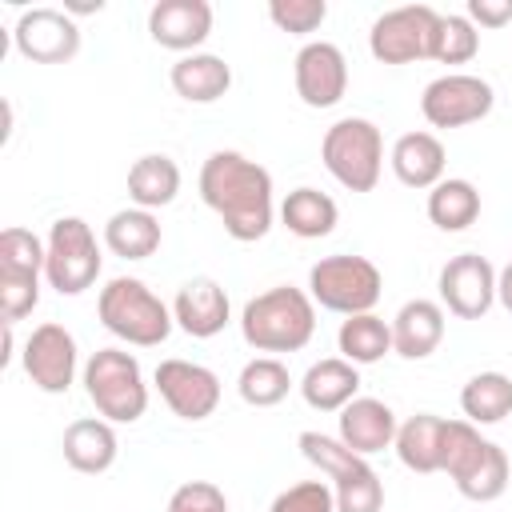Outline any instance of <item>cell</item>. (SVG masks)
<instances>
[{"label": "cell", "mask_w": 512, "mask_h": 512, "mask_svg": "<svg viewBox=\"0 0 512 512\" xmlns=\"http://www.w3.org/2000/svg\"><path fill=\"white\" fill-rule=\"evenodd\" d=\"M496 268L480 252H460L440 268V308H448L460 320H484L496 304Z\"/></svg>", "instance_id": "14"}, {"label": "cell", "mask_w": 512, "mask_h": 512, "mask_svg": "<svg viewBox=\"0 0 512 512\" xmlns=\"http://www.w3.org/2000/svg\"><path fill=\"white\" fill-rule=\"evenodd\" d=\"M236 392L248 408H272L280 404L288 392H292V376H288V364L280 356H256L240 368V380H236Z\"/></svg>", "instance_id": "33"}, {"label": "cell", "mask_w": 512, "mask_h": 512, "mask_svg": "<svg viewBox=\"0 0 512 512\" xmlns=\"http://www.w3.org/2000/svg\"><path fill=\"white\" fill-rule=\"evenodd\" d=\"M508 480H512L508 452H504L500 444H492V440H484V444L472 452V460L452 476L456 492H460L464 500H476V504L500 500V496H504V488H508Z\"/></svg>", "instance_id": "27"}, {"label": "cell", "mask_w": 512, "mask_h": 512, "mask_svg": "<svg viewBox=\"0 0 512 512\" xmlns=\"http://www.w3.org/2000/svg\"><path fill=\"white\" fill-rule=\"evenodd\" d=\"M396 428H400V420H396V412H392L384 400H376V396H356V400L340 412V432H336V440H340L344 448H352L356 456H376V452H384V448L396 444Z\"/></svg>", "instance_id": "19"}, {"label": "cell", "mask_w": 512, "mask_h": 512, "mask_svg": "<svg viewBox=\"0 0 512 512\" xmlns=\"http://www.w3.org/2000/svg\"><path fill=\"white\" fill-rule=\"evenodd\" d=\"M480 216V192L464 176H448L428 192V220L440 232H464Z\"/></svg>", "instance_id": "31"}, {"label": "cell", "mask_w": 512, "mask_h": 512, "mask_svg": "<svg viewBox=\"0 0 512 512\" xmlns=\"http://www.w3.org/2000/svg\"><path fill=\"white\" fill-rule=\"evenodd\" d=\"M168 80H172V92L180 100H188V104H216L232 88V68H228L224 56L192 52V56H180L172 64Z\"/></svg>", "instance_id": "24"}, {"label": "cell", "mask_w": 512, "mask_h": 512, "mask_svg": "<svg viewBox=\"0 0 512 512\" xmlns=\"http://www.w3.org/2000/svg\"><path fill=\"white\" fill-rule=\"evenodd\" d=\"M444 340V308L440 300H408L392 320V352L404 360H428Z\"/></svg>", "instance_id": "21"}, {"label": "cell", "mask_w": 512, "mask_h": 512, "mask_svg": "<svg viewBox=\"0 0 512 512\" xmlns=\"http://www.w3.org/2000/svg\"><path fill=\"white\" fill-rule=\"evenodd\" d=\"M444 424L448 420L436 416V412H416L396 428L392 448H396V456L408 472H420V476L440 472V464H444Z\"/></svg>", "instance_id": "25"}, {"label": "cell", "mask_w": 512, "mask_h": 512, "mask_svg": "<svg viewBox=\"0 0 512 512\" xmlns=\"http://www.w3.org/2000/svg\"><path fill=\"white\" fill-rule=\"evenodd\" d=\"M320 160L348 192H372L384 172V136L364 116L336 120L320 140Z\"/></svg>", "instance_id": "6"}, {"label": "cell", "mask_w": 512, "mask_h": 512, "mask_svg": "<svg viewBox=\"0 0 512 512\" xmlns=\"http://www.w3.org/2000/svg\"><path fill=\"white\" fill-rule=\"evenodd\" d=\"M12 44L32 64H68L80 52V24L64 8H24L12 24Z\"/></svg>", "instance_id": "13"}, {"label": "cell", "mask_w": 512, "mask_h": 512, "mask_svg": "<svg viewBox=\"0 0 512 512\" xmlns=\"http://www.w3.org/2000/svg\"><path fill=\"white\" fill-rule=\"evenodd\" d=\"M168 512H228V500L212 480H188L168 496Z\"/></svg>", "instance_id": "38"}, {"label": "cell", "mask_w": 512, "mask_h": 512, "mask_svg": "<svg viewBox=\"0 0 512 512\" xmlns=\"http://www.w3.org/2000/svg\"><path fill=\"white\" fill-rule=\"evenodd\" d=\"M200 200L220 216L224 232L240 244L264 240L276 220L268 168L232 148H220L200 164Z\"/></svg>", "instance_id": "1"}, {"label": "cell", "mask_w": 512, "mask_h": 512, "mask_svg": "<svg viewBox=\"0 0 512 512\" xmlns=\"http://www.w3.org/2000/svg\"><path fill=\"white\" fill-rule=\"evenodd\" d=\"M172 320L176 328H184L192 340H212L224 332V324L232 320V304L228 292L212 280V276H196L188 284H180L176 300H172Z\"/></svg>", "instance_id": "18"}, {"label": "cell", "mask_w": 512, "mask_h": 512, "mask_svg": "<svg viewBox=\"0 0 512 512\" xmlns=\"http://www.w3.org/2000/svg\"><path fill=\"white\" fill-rule=\"evenodd\" d=\"M336 220H340L336 200H332L328 192L312 188V184L292 188V192L284 196V204H280V224H284L292 236H300V240H320V236H328V232L336 228Z\"/></svg>", "instance_id": "28"}, {"label": "cell", "mask_w": 512, "mask_h": 512, "mask_svg": "<svg viewBox=\"0 0 512 512\" xmlns=\"http://www.w3.org/2000/svg\"><path fill=\"white\" fill-rule=\"evenodd\" d=\"M292 80L308 108H332L348 92V60L332 40H308L292 60Z\"/></svg>", "instance_id": "16"}, {"label": "cell", "mask_w": 512, "mask_h": 512, "mask_svg": "<svg viewBox=\"0 0 512 512\" xmlns=\"http://www.w3.org/2000/svg\"><path fill=\"white\" fill-rule=\"evenodd\" d=\"M296 444H300L304 460L328 476V484L336 492V512H380L384 508V480L376 476L368 456H356L336 436H324L312 428L300 432Z\"/></svg>", "instance_id": "4"}, {"label": "cell", "mask_w": 512, "mask_h": 512, "mask_svg": "<svg viewBox=\"0 0 512 512\" xmlns=\"http://www.w3.org/2000/svg\"><path fill=\"white\" fill-rule=\"evenodd\" d=\"M460 412L472 424H500L512 416V376L504 372H476L460 388Z\"/></svg>", "instance_id": "32"}, {"label": "cell", "mask_w": 512, "mask_h": 512, "mask_svg": "<svg viewBox=\"0 0 512 512\" xmlns=\"http://www.w3.org/2000/svg\"><path fill=\"white\" fill-rule=\"evenodd\" d=\"M160 240H164V232H160L156 212L136 208V204L112 212L108 224H104V244L120 260H148L160 248Z\"/></svg>", "instance_id": "26"}, {"label": "cell", "mask_w": 512, "mask_h": 512, "mask_svg": "<svg viewBox=\"0 0 512 512\" xmlns=\"http://www.w3.org/2000/svg\"><path fill=\"white\" fill-rule=\"evenodd\" d=\"M440 24V12L432 4H400L372 20L368 52L380 64H412L432 52V32Z\"/></svg>", "instance_id": "10"}, {"label": "cell", "mask_w": 512, "mask_h": 512, "mask_svg": "<svg viewBox=\"0 0 512 512\" xmlns=\"http://www.w3.org/2000/svg\"><path fill=\"white\" fill-rule=\"evenodd\" d=\"M464 16L476 28H504V24H512V0H468Z\"/></svg>", "instance_id": "39"}, {"label": "cell", "mask_w": 512, "mask_h": 512, "mask_svg": "<svg viewBox=\"0 0 512 512\" xmlns=\"http://www.w3.org/2000/svg\"><path fill=\"white\" fill-rule=\"evenodd\" d=\"M20 364H24V376L48 392V396H60L72 388L76 380V336L48 320V324H36L32 336L24 340V352H20Z\"/></svg>", "instance_id": "15"}, {"label": "cell", "mask_w": 512, "mask_h": 512, "mask_svg": "<svg viewBox=\"0 0 512 512\" xmlns=\"http://www.w3.org/2000/svg\"><path fill=\"white\" fill-rule=\"evenodd\" d=\"M268 20H272L280 32L308 36V32H316V28L328 20V4H324V0H272V4H268Z\"/></svg>", "instance_id": "35"}, {"label": "cell", "mask_w": 512, "mask_h": 512, "mask_svg": "<svg viewBox=\"0 0 512 512\" xmlns=\"http://www.w3.org/2000/svg\"><path fill=\"white\" fill-rule=\"evenodd\" d=\"M148 36L168 52L192 56L212 36V4L208 0H160L148 12Z\"/></svg>", "instance_id": "17"}, {"label": "cell", "mask_w": 512, "mask_h": 512, "mask_svg": "<svg viewBox=\"0 0 512 512\" xmlns=\"http://www.w3.org/2000/svg\"><path fill=\"white\" fill-rule=\"evenodd\" d=\"M240 336L248 348L264 352V356L300 352L316 336V300L304 288L276 284V288H268L244 304Z\"/></svg>", "instance_id": "2"}, {"label": "cell", "mask_w": 512, "mask_h": 512, "mask_svg": "<svg viewBox=\"0 0 512 512\" xmlns=\"http://www.w3.org/2000/svg\"><path fill=\"white\" fill-rule=\"evenodd\" d=\"M480 444H484V436L472 420H448L444 424V464H440V472H448V480H452L472 460V452Z\"/></svg>", "instance_id": "37"}, {"label": "cell", "mask_w": 512, "mask_h": 512, "mask_svg": "<svg viewBox=\"0 0 512 512\" xmlns=\"http://www.w3.org/2000/svg\"><path fill=\"white\" fill-rule=\"evenodd\" d=\"M336 344H340V356L356 368L364 364H380L388 352H392V324L380 320L376 312H360V316H344L340 320V332H336Z\"/></svg>", "instance_id": "30"}, {"label": "cell", "mask_w": 512, "mask_h": 512, "mask_svg": "<svg viewBox=\"0 0 512 512\" xmlns=\"http://www.w3.org/2000/svg\"><path fill=\"white\" fill-rule=\"evenodd\" d=\"M96 316L116 340H124L132 348H156L176 328L172 308L136 276L108 280L96 296Z\"/></svg>", "instance_id": "3"}, {"label": "cell", "mask_w": 512, "mask_h": 512, "mask_svg": "<svg viewBox=\"0 0 512 512\" xmlns=\"http://www.w3.org/2000/svg\"><path fill=\"white\" fill-rule=\"evenodd\" d=\"M496 300L504 304V312L512 316V260L500 268V276H496Z\"/></svg>", "instance_id": "40"}, {"label": "cell", "mask_w": 512, "mask_h": 512, "mask_svg": "<svg viewBox=\"0 0 512 512\" xmlns=\"http://www.w3.org/2000/svg\"><path fill=\"white\" fill-rule=\"evenodd\" d=\"M268 512H336V492L328 480H300L284 488Z\"/></svg>", "instance_id": "36"}, {"label": "cell", "mask_w": 512, "mask_h": 512, "mask_svg": "<svg viewBox=\"0 0 512 512\" xmlns=\"http://www.w3.org/2000/svg\"><path fill=\"white\" fill-rule=\"evenodd\" d=\"M44 260H48V248L36 232L20 224L0 232V316L4 324L24 320L40 304Z\"/></svg>", "instance_id": "9"}, {"label": "cell", "mask_w": 512, "mask_h": 512, "mask_svg": "<svg viewBox=\"0 0 512 512\" xmlns=\"http://www.w3.org/2000/svg\"><path fill=\"white\" fill-rule=\"evenodd\" d=\"M152 380H156L160 400L172 408V416L188 424H200L220 408V376L196 360H180V356L160 360Z\"/></svg>", "instance_id": "12"}, {"label": "cell", "mask_w": 512, "mask_h": 512, "mask_svg": "<svg viewBox=\"0 0 512 512\" xmlns=\"http://www.w3.org/2000/svg\"><path fill=\"white\" fill-rule=\"evenodd\" d=\"M44 248H48V260H44L48 288H56L60 296H80L96 284L104 256H100V244H96V232L88 220H80V216L52 220Z\"/></svg>", "instance_id": "8"}, {"label": "cell", "mask_w": 512, "mask_h": 512, "mask_svg": "<svg viewBox=\"0 0 512 512\" xmlns=\"http://www.w3.org/2000/svg\"><path fill=\"white\" fill-rule=\"evenodd\" d=\"M396 180L404 188H436L444 180V164H448V152L440 144L436 132H404L396 144H392V156H388Z\"/></svg>", "instance_id": "22"}, {"label": "cell", "mask_w": 512, "mask_h": 512, "mask_svg": "<svg viewBox=\"0 0 512 512\" xmlns=\"http://www.w3.org/2000/svg\"><path fill=\"white\" fill-rule=\"evenodd\" d=\"M496 92L488 80L472 76V72H448L436 76L424 92H420V112L432 128H464L476 124L492 112Z\"/></svg>", "instance_id": "11"}, {"label": "cell", "mask_w": 512, "mask_h": 512, "mask_svg": "<svg viewBox=\"0 0 512 512\" xmlns=\"http://www.w3.org/2000/svg\"><path fill=\"white\" fill-rule=\"evenodd\" d=\"M476 52H480V28L464 12H448V16L440 12L428 60H436V64H468Z\"/></svg>", "instance_id": "34"}, {"label": "cell", "mask_w": 512, "mask_h": 512, "mask_svg": "<svg viewBox=\"0 0 512 512\" xmlns=\"http://www.w3.org/2000/svg\"><path fill=\"white\" fill-rule=\"evenodd\" d=\"M60 448H64L68 468H76L84 476L108 472L116 464V456H120V440H116V432H112V424L104 416H80V420H72L64 428Z\"/></svg>", "instance_id": "20"}, {"label": "cell", "mask_w": 512, "mask_h": 512, "mask_svg": "<svg viewBox=\"0 0 512 512\" xmlns=\"http://www.w3.org/2000/svg\"><path fill=\"white\" fill-rule=\"evenodd\" d=\"M380 292H384V276L368 256L336 252L308 268V296L328 312H340V316L372 312Z\"/></svg>", "instance_id": "7"}, {"label": "cell", "mask_w": 512, "mask_h": 512, "mask_svg": "<svg viewBox=\"0 0 512 512\" xmlns=\"http://www.w3.org/2000/svg\"><path fill=\"white\" fill-rule=\"evenodd\" d=\"M356 392H360V368L348 364L344 356L316 360L300 376V396L316 412H344L356 400Z\"/></svg>", "instance_id": "23"}, {"label": "cell", "mask_w": 512, "mask_h": 512, "mask_svg": "<svg viewBox=\"0 0 512 512\" xmlns=\"http://www.w3.org/2000/svg\"><path fill=\"white\" fill-rule=\"evenodd\" d=\"M180 192V164L164 152H148L128 168V196L136 208H168Z\"/></svg>", "instance_id": "29"}, {"label": "cell", "mask_w": 512, "mask_h": 512, "mask_svg": "<svg viewBox=\"0 0 512 512\" xmlns=\"http://www.w3.org/2000/svg\"><path fill=\"white\" fill-rule=\"evenodd\" d=\"M84 392L108 424H136L148 412L140 360L124 348H96L84 364Z\"/></svg>", "instance_id": "5"}]
</instances>
